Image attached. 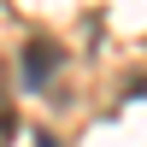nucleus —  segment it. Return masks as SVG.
Instances as JSON below:
<instances>
[{"label": "nucleus", "instance_id": "1", "mask_svg": "<svg viewBox=\"0 0 147 147\" xmlns=\"http://www.w3.org/2000/svg\"><path fill=\"white\" fill-rule=\"evenodd\" d=\"M59 65H65V47H59L53 35H30V41H24V82H30V88H47V82L59 77Z\"/></svg>", "mask_w": 147, "mask_h": 147}]
</instances>
